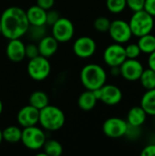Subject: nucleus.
I'll return each mask as SVG.
<instances>
[{
  "instance_id": "26",
  "label": "nucleus",
  "mask_w": 155,
  "mask_h": 156,
  "mask_svg": "<svg viewBox=\"0 0 155 156\" xmlns=\"http://www.w3.org/2000/svg\"><path fill=\"white\" fill-rule=\"evenodd\" d=\"M106 7L112 14H121L127 7L126 0H106Z\"/></svg>"
},
{
  "instance_id": "32",
  "label": "nucleus",
  "mask_w": 155,
  "mask_h": 156,
  "mask_svg": "<svg viewBox=\"0 0 155 156\" xmlns=\"http://www.w3.org/2000/svg\"><path fill=\"white\" fill-rule=\"evenodd\" d=\"M60 17V15L58 11L54 9L47 10V19H46V26L51 27L53 24H55Z\"/></svg>"
},
{
  "instance_id": "39",
  "label": "nucleus",
  "mask_w": 155,
  "mask_h": 156,
  "mask_svg": "<svg viewBox=\"0 0 155 156\" xmlns=\"http://www.w3.org/2000/svg\"><path fill=\"white\" fill-rule=\"evenodd\" d=\"M3 108H4V105H3V102H2V101H1V99H0V115H1L2 112H3Z\"/></svg>"
},
{
  "instance_id": "28",
  "label": "nucleus",
  "mask_w": 155,
  "mask_h": 156,
  "mask_svg": "<svg viewBox=\"0 0 155 156\" xmlns=\"http://www.w3.org/2000/svg\"><path fill=\"white\" fill-rule=\"evenodd\" d=\"M111 20L106 16H99L97 17L93 22L94 28L100 32V33H106L108 32L110 26H111Z\"/></svg>"
},
{
  "instance_id": "11",
  "label": "nucleus",
  "mask_w": 155,
  "mask_h": 156,
  "mask_svg": "<svg viewBox=\"0 0 155 156\" xmlns=\"http://www.w3.org/2000/svg\"><path fill=\"white\" fill-rule=\"evenodd\" d=\"M74 54L80 58H89L92 57L97 50V44L95 40L88 36L78 37L72 47Z\"/></svg>"
},
{
  "instance_id": "24",
  "label": "nucleus",
  "mask_w": 155,
  "mask_h": 156,
  "mask_svg": "<svg viewBox=\"0 0 155 156\" xmlns=\"http://www.w3.org/2000/svg\"><path fill=\"white\" fill-rule=\"evenodd\" d=\"M42 149L47 156H60L63 153L61 144L54 139L46 140Z\"/></svg>"
},
{
  "instance_id": "27",
  "label": "nucleus",
  "mask_w": 155,
  "mask_h": 156,
  "mask_svg": "<svg viewBox=\"0 0 155 156\" xmlns=\"http://www.w3.org/2000/svg\"><path fill=\"white\" fill-rule=\"evenodd\" d=\"M45 27L46 26H29L26 35H28V37L33 41H39L43 37L47 35Z\"/></svg>"
},
{
  "instance_id": "41",
  "label": "nucleus",
  "mask_w": 155,
  "mask_h": 156,
  "mask_svg": "<svg viewBox=\"0 0 155 156\" xmlns=\"http://www.w3.org/2000/svg\"><path fill=\"white\" fill-rule=\"evenodd\" d=\"M0 35H1V24H0Z\"/></svg>"
},
{
  "instance_id": "25",
  "label": "nucleus",
  "mask_w": 155,
  "mask_h": 156,
  "mask_svg": "<svg viewBox=\"0 0 155 156\" xmlns=\"http://www.w3.org/2000/svg\"><path fill=\"white\" fill-rule=\"evenodd\" d=\"M141 85L147 90L155 89V71L151 69H144L140 79Z\"/></svg>"
},
{
  "instance_id": "20",
  "label": "nucleus",
  "mask_w": 155,
  "mask_h": 156,
  "mask_svg": "<svg viewBox=\"0 0 155 156\" xmlns=\"http://www.w3.org/2000/svg\"><path fill=\"white\" fill-rule=\"evenodd\" d=\"M140 106L147 115L155 116V89L147 90L141 99Z\"/></svg>"
},
{
  "instance_id": "14",
  "label": "nucleus",
  "mask_w": 155,
  "mask_h": 156,
  "mask_svg": "<svg viewBox=\"0 0 155 156\" xmlns=\"http://www.w3.org/2000/svg\"><path fill=\"white\" fill-rule=\"evenodd\" d=\"M100 99L104 104L108 106H115L122 100V92L121 89L112 84H104L100 88Z\"/></svg>"
},
{
  "instance_id": "8",
  "label": "nucleus",
  "mask_w": 155,
  "mask_h": 156,
  "mask_svg": "<svg viewBox=\"0 0 155 156\" xmlns=\"http://www.w3.org/2000/svg\"><path fill=\"white\" fill-rule=\"evenodd\" d=\"M108 33L115 43L122 45L128 43L132 37L129 23L122 19H115L111 21Z\"/></svg>"
},
{
  "instance_id": "13",
  "label": "nucleus",
  "mask_w": 155,
  "mask_h": 156,
  "mask_svg": "<svg viewBox=\"0 0 155 156\" xmlns=\"http://www.w3.org/2000/svg\"><path fill=\"white\" fill-rule=\"evenodd\" d=\"M38 116H39V110L28 104L19 110V112H17L16 119L19 126L22 128H26L33 125H37Z\"/></svg>"
},
{
  "instance_id": "4",
  "label": "nucleus",
  "mask_w": 155,
  "mask_h": 156,
  "mask_svg": "<svg viewBox=\"0 0 155 156\" xmlns=\"http://www.w3.org/2000/svg\"><path fill=\"white\" fill-rule=\"evenodd\" d=\"M128 23L132 36L140 37L143 35L152 33L154 27V17L143 9L133 12Z\"/></svg>"
},
{
  "instance_id": "37",
  "label": "nucleus",
  "mask_w": 155,
  "mask_h": 156,
  "mask_svg": "<svg viewBox=\"0 0 155 156\" xmlns=\"http://www.w3.org/2000/svg\"><path fill=\"white\" fill-rule=\"evenodd\" d=\"M147 64H148L149 69L155 71V51L149 54V57L147 59Z\"/></svg>"
},
{
  "instance_id": "16",
  "label": "nucleus",
  "mask_w": 155,
  "mask_h": 156,
  "mask_svg": "<svg viewBox=\"0 0 155 156\" xmlns=\"http://www.w3.org/2000/svg\"><path fill=\"white\" fill-rule=\"evenodd\" d=\"M26 15L30 26H46L47 10L37 5L29 6L26 10Z\"/></svg>"
},
{
  "instance_id": "33",
  "label": "nucleus",
  "mask_w": 155,
  "mask_h": 156,
  "mask_svg": "<svg viewBox=\"0 0 155 156\" xmlns=\"http://www.w3.org/2000/svg\"><path fill=\"white\" fill-rule=\"evenodd\" d=\"M145 0H126L127 7L132 12L143 10L144 7Z\"/></svg>"
},
{
  "instance_id": "38",
  "label": "nucleus",
  "mask_w": 155,
  "mask_h": 156,
  "mask_svg": "<svg viewBox=\"0 0 155 156\" xmlns=\"http://www.w3.org/2000/svg\"><path fill=\"white\" fill-rule=\"evenodd\" d=\"M111 74L113 77L121 76V69L120 67H111Z\"/></svg>"
},
{
  "instance_id": "35",
  "label": "nucleus",
  "mask_w": 155,
  "mask_h": 156,
  "mask_svg": "<svg viewBox=\"0 0 155 156\" xmlns=\"http://www.w3.org/2000/svg\"><path fill=\"white\" fill-rule=\"evenodd\" d=\"M36 5L40 6L45 10L51 9L55 5V0H36Z\"/></svg>"
},
{
  "instance_id": "6",
  "label": "nucleus",
  "mask_w": 155,
  "mask_h": 156,
  "mask_svg": "<svg viewBox=\"0 0 155 156\" xmlns=\"http://www.w3.org/2000/svg\"><path fill=\"white\" fill-rule=\"evenodd\" d=\"M26 71L33 80L42 81L49 76L51 65L48 58L38 55L29 59L26 66Z\"/></svg>"
},
{
  "instance_id": "10",
  "label": "nucleus",
  "mask_w": 155,
  "mask_h": 156,
  "mask_svg": "<svg viewBox=\"0 0 155 156\" xmlns=\"http://www.w3.org/2000/svg\"><path fill=\"white\" fill-rule=\"evenodd\" d=\"M126 58L125 48L122 44L114 42L109 45L103 52V60L110 68L120 67Z\"/></svg>"
},
{
  "instance_id": "31",
  "label": "nucleus",
  "mask_w": 155,
  "mask_h": 156,
  "mask_svg": "<svg viewBox=\"0 0 155 156\" xmlns=\"http://www.w3.org/2000/svg\"><path fill=\"white\" fill-rule=\"evenodd\" d=\"M25 52H26V58H27L28 59L33 58L39 55L37 45L35 43H29V44L26 45Z\"/></svg>"
},
{
  "instance_id": "7",
  "label": "nucleus",
  "mask_w": 155,
  "mask_h": 156,
  "mask_svg": "<svg viewBox=\"0 0 155 156\" xmlns=\"http://www.w3.org/2000/svg\"><path fill=\"white\" fill-rule=\"evenodd\" d=\"M52 37L58 43H66L70 41L75 34V27L71 20L67 17H59V19L51 26Z\"/></svg>"
},
{
  "instance_id": "29",
  "label": "nucleus",
  "mask_w": 155,
  "mask_h": 156,
  "mask_svg": "<svg viewBox=\"0 0 155 156\" xmlns=\"http://www.w3.org/2000/svg\"><path fill=\"white\" fill-rule=\"evenodd\" d=\"M124 48L127 58H138L142 54V51L137 43H130L124 47Z\"/></svg>"
},
{
  "instance_id": "17",
  "label": "nucleus",
  "mask_w": 155,
  "mask_h": 156,
  "mask_svg": "<svg viewBox=\"0 0 155 156\" xmlns=\"http://www.w3.org/2000/svg\"><path fill=\"white\" fill-rule=\"evenodd\" d=\"M37 48L39 55L48 58L57 52L58 48V42L55 39L54 37L46 35L38 41Z\"/></svg>"
},
{
  "instance_id": "1",
  "label": "nucleus",
  "mask_w": 155,
  "mask_h": 156,
  "mask_svg": "<svg viewBox=\"0 0 155 156\" xmlns=\"http://www.w3.org/2000/svg\"><path fill=\"white\" fill-rule=\"evenodd\" d=\"M1 34L6 39L21 38L28 30L29 23L26 10L19 6L12 5L5 8L0 16Z\"/></svg>"
},
{
  "instance_id": "19",
  "label": "nucleus",
  "mask_w": 155,
  "mask_h": 156,
  "mask_svg": "<svg viewBox=\"0 0 155 156\" xmlns=\"http://www.w3.org/2000/svg\"><path fill=\"white\" fill-rule=\"evenodd\" d=\"M98 100L96 99L95 95L93 94L92 90H87L86 91L82 92L78 98V106L79 109L85 112L91 111L95 108Z\"/></svg>"
},
{
  "instance_id": "9",
  "label": "nucleus",
  "mask_w": 155,
  "mask_h": 156,
  "mask_svg": "<svg viewBox=\"0 0 155 156\" xmlns=\"http://www.w3.org/2000/svg\"><path fill=\"white\" fill-rule=\"evenodd\" d=\"M128 122L119 117H111L107 119L102 124L103 133L112 139H118L125 136Z\"/></svg>"
},
{
  "instance_id": "2",
  "label": "nucleus",
  "mask_w": 155,
  "mask_h": 156,
  "mask_svg": "<svg viewBox=\"0 0 155 156\" xmlns=\"http://www.w3.org/2000/svg\"><path fill=\"white\" fill-rule=\"evenodd\" d=\"M80 81L84 88L94 90L101 88L107 81V72L99 64L90 63L85 65L80 71Z\"/></svg>"
},
{
  "instance_id": "30",
  "label": "nucleus",
  "mask_w": 155,
  "mask_h": 156,
  "mask_svg": "<svg viewBox=\"0 0 155 156\" xmlns=\"http://www.w3.org/2000/svg\"><path fill=\"white\" fill-rule=\"evenodd\" d=\"M141 133H142V130L140 126H133V125L128 124L125 136L130 140H135L140 137Z\"/></svg>"
},
{
  "instance_id": "5",
  "label": "nucleus",
  "mask_w": 155,
  "mask_h": 156,
  "mask_svg": "<svg viewBox=\"0 0 155 156\" xmlns=\"http://www.w3.org/2000/svg\"><path fill=\"white\" fill-rule=\"evenodd\" d=\"M47 140L44 129L37 125L26 127L22 129L21 143L23 145L31 151H38L42 149Z\"/></svg>"
},
{
  "instance_id": "23",
  "label": "nucleus",
  "mask_w": 155,
  "mask_h": 156,
  "mask_svg": "<svg viewBox=\"0 0 155 156\" xmlns=\"http://www.w3.org/2000/svg\"><path fill=\"white\" fill-rule=\"evenodd\" d=\"M138 46L142 51V53L144 54H150L155 51V36L152 33L143 35L140 37H138Z\"/></svg>"
},
{
  "instance_id": "21",
  "label": "nucleus",
  "mask_w": 155,
  "mask_h": 156,
  "mask_svg": "<svg viewBox=\"0 0 155 156\" xmlns=\"http://www.w3.org/2000/svg\"><path fill=\"white\" fill-rule=\"evenodd\" d=\"M22 129L16 125H10L2 130L3 141L8 144H17L21 141Z\"/></svg>"
},
{
  "instance_id": "12",
  "label": "nucleus",
  "mask_w": 155,
  "mask_h": 156,
  "mask_svg": "<svg viewBox=\"0 0 155 156\" xmlns=\"http://www.w3.org/2000/svg\"><path fill=\"white\" fill-rule=\"evenodd\" d=\"M121 76L128 81L139 80L144 68L137 58H126L120 66Z\"/></svg>"
},
{
  "instance_id": "3",
  "label": "nucleus",
  "mask_w": 155,
  "mask_h": 156,
  "mask_svg": "<svg viewBox=\"0 0 155 156\" xmlns=\"http://www.w3.org/2000/svg\"><path fill=\"white\" fill-rule=\"evenodd\" d=\"M65 121L66 117L63 111L57 106L48 104L39 110L38 124L45 131H58L65 124Z\"/></svg>"
},
{
  "instance_id": "40",
  "label": "nucleus",
  "mask_w": 155,
  "mask_h": 156,
  "mask_svg": "<svg viewBox=\"0 0 155 156\" xmlns=\"http://www.w3.org/2000/svg\"><path fill=\"white\" fill-rule=\"evenodd\" d=\"M3 142V136H2V130L0 129V145Z\"/></svg>"
},
{
  "instance_id": "34",
  "label": "nucleus",
  "mask_w": 155,
  "mask_h": 156,
  "mask_svg": "<svg viewBox=\"0 0 155 156\" xmlns=\"http://www.w3.org/2000/svg\"><path fill=\"white\" fill-rule=\"evenodd\" d=\"M143 10L155 17V0H145Z\"/></svg>"
},
{
  "instance_id": "15",
  "label": "nucleus",
  "mask_w": 155,
  "mask_h": 156,
  "mask_svg": "<svg viewBox=\"0 0 155 156\" xmlns=\"http://www.w3.org/2000/svg\"><path fill=\"white\" fill-rule=\"evenodd\" d=\"M26 45L20 38L9 39L5 47V54L9 60L17 63L26 58Z\"/></svg>"
},
{
  "instance_id": "36",
  "label": "nucleus",
  "mask_w": 155,
  "mask_h": 156,
  "mask_svg": "<svg viewBox=\"0 0 155 156\" xmlns=\"http://www.w3.org/2000/svg\"><path fill=\"white\" fill-rule=\"evenodd\" d=\"M141 155L143 156H155V144H150L148 145H146Z\"/></svg>"
},
{
  "instance_id": "22",
  "label": "nucleus",
  "mask_w": 155,
  "mask_h": 156,
  "mask_svg": "<svg viewBox=\"0 0 155 156\" xmlns=\"http://www.w3.org/2000/svg\"><path fill=\"white\" fill-rule=\"evenodd\" d=\"M28 102L36 109L41 110L49 104V99L46 92L42 90H36L30 94L28 98Z\"/></svg>"
},
{
  "instance_id": "18",
  "label": "nucleus",
  "mask_w": 155,
  "mask_h": 156,
  "mask_svg": "<svg viewBox=\"0 0 155 156\" xmlns=\"http://www.w3.org/2000/svg\"><path fill=\"white\" fill-rule=\"evenodd\" d=\"M147 116H148L147 113L141 106H134L131 108L130 111L128 112L126 122L130 125L142 127L146 122Z\"/></svg>"
}]
</instances>
